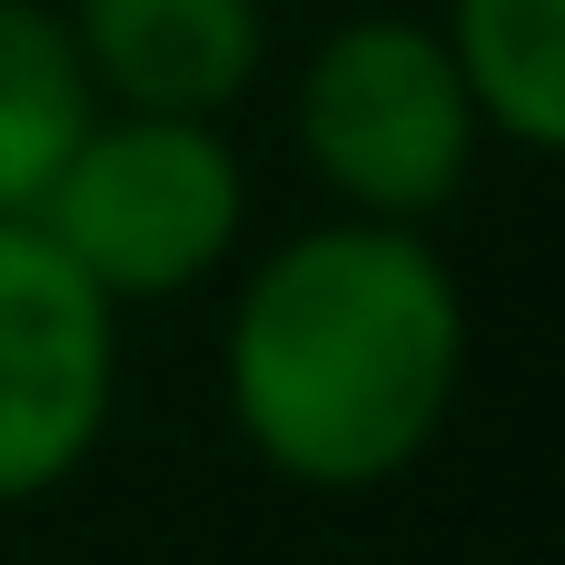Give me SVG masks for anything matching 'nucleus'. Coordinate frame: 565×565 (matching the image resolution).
<instances>
[{
    "mask_svg": "<svg viewBox=\"0 0 565 565\" xmlns=\"http://www.w3.org/2000/svg\"><path fill=\"white\" fill-rule=\"evenodd\" d=\"M30 228L109 298L159 308L238 268L248 248V159L228 149V119H149L99 109L60 179L40 189Z\"/></svg>",
    "mask_w": 565,
    "mask_h": 565,
    "instance_id": "nucleus-3",
    "label": "nucleus"
},
{
    "mask_svg": "<svg viewBox=\"0 0 565 565\" xmlns=\"http://www.w3.org/2000/svg\"><path fill=\"white\" fill-rule=\"evenodd\" d=\"M119 417V308L30 228L0 218V507L60 497Z\"/></svg>",
    "mask_w": 565,
    "mask_h": 565,
    "instance_id": "nucleus-4",
    "label": "nucleus"
},
{
    "mask_svg": "<svg viewBox=\"0 0 565 565\" xmlns=\"http://www.w3.org/2000/svg\"><path fill=\"white\" fill-rule=\"evenodd\" d=\"M487 139L565 159V0H447L437 10Z\"/></svg>",
    "mask_w": 565,
    "mask_h": 565,
    "instance_id": "nucleus-7",
    "label": "nucleus"
},
{
    "mask_svg": "<svg viewBox=\"0 0 565 565\" xmlns=\"http://www.w3.org/2000/svg\"><path fill=\"white\" fill-rule=\"evenodd\" d=\"M467 397V288L427 228L318 218L248 258L218 328L238 447L318 497L397 487Z\"/></svg>",
    "mask_w": 565,
    "mask_h": 565,
    "instance_id": "nucleus-1",
    "label": "nucleus"
},
{
    "mask_svg": "<svg viewBox=\"0 0 565 565\" xmlns=\"http://www.w3.org/2000/svg\"><path fill=\"white\" fill-rule=\"evenodd\" d=\"M99 119V89L70 50L60 0H0V218H30L79 129Z\"/></svg>",
    "mask_w": 565,
    "mask_h": 565,
    "instance_id": "nucleus-6",
    "label": "nucleus"
},
{
    "mask_svg": "<svg viewBox=\"0 0 565 565\" xmlns=\"http://www.w3.org/2000/svg\"><path fill=\"white\" fill-rule=\"evenodd\" d=\"M60 20L99 109L149 119H228L278 50L268 0H60Z\"/></svg>",
    "mask_w": 565,
    "mask_h": 565,
    "instance_id": "nucleus-5",
    "label": "nucleus"
},
{
    "mask_svg": "<svg viewBox=\"0 0 565 565\" xmlns=\"http://www.w3.org/2000/svg\"><path fill=\"white\" fill-rule=\"evenodd\" d=\"M288 139L338 218H387V228L447 218L487 159L477 89L457 70L447 30L417 10L328 20L288 79Z\"/></svg>",
    "mask_w": 565,
    "mask_h": 565,
    "instance_id": "nucleus-2",
    "label": "nucleus"
}]
</instances>
